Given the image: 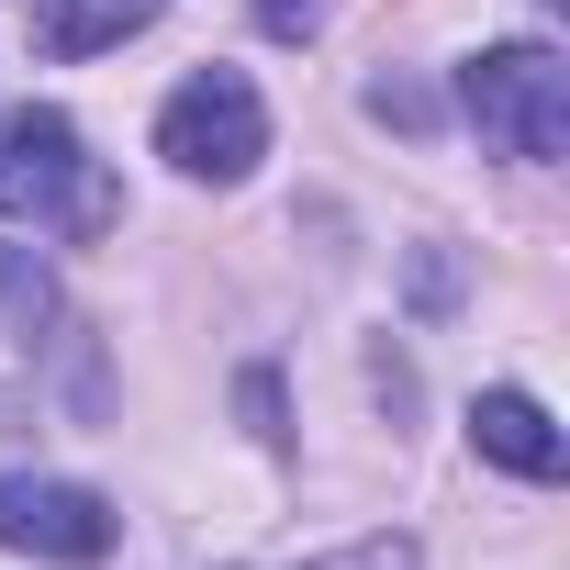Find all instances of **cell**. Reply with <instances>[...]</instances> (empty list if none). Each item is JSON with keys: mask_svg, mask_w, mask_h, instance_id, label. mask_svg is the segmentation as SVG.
Segmentation results:
<instances>
[{"mask_svg": "<svg viewBox=\"0 0 570 570\" xmlns=\"http://www.w3.org/2000/svg\"><path fill=\"white\" fill-rule=\"evenodd\" d=\"M0 213L57 224V235H101V224H112V179H101V157L79 146L68 112H46V101H12V112H0Z\"/></svg>", "mask_w": 570, "mask_h": 570, "instance_id": "6da1fadb", "label": "cell"}, {"mask_svg": "<svg viewBox=\"0 0 570 570\" xmlns=\"http://www.w3.org/2000/svg\"><path fill=\"white\" fill-rule=\"evenodd\" d=\"M459 112H470L503 157L548 168V157H570V57H559V46H481V57L459 68Z\"/></svg>", "mask_w": 570, "mask_h": 570, "instance_id": "7a4b0ae2", "label": "cell"}, {"mask_svg": "<svg viewBox=\"0 0 570 570\" xmlns=\"http://www.w3.org/2000/svg\"><path fill=\"white\" fill-rule=\"evenodd\" d=\"M157 157L179 168V179H246L257 157H268V101H257V79L246 68H202V79H179L168 90V112H157Z\"/></svg>", "mask_w": 570, "mask_h": 570, "instance_id": "3957f363", "label": "cell"}, {"mask_svg": "<svg viewBox=\"0 0 570 570\" xmlns=\"http://www.w3.org/2000/svg\"><path fill=\"white\" fill-rule=\"evenodd\" d=\"M112 537H124V514H112L90 481H46V470H12V481H0V548H12V559L90 570V559H112Z\"/></svg>", "mask_w": 570, "mask_h": 570, "instance_id": "277c9868", "label": "cell"}, {"mask_svg": "<svg viewBox=\"0 0 570 570\" xmlns=\"http://www.w3.org/2000/svg\"><path fill=\"white\" fill-rule=\"evenodd\" d=\"M470 448H481L492 470H514V481H559V470H570V448H559V425H548L537 392H481V403H470Z\"/></svg>", "mask_w": 570, "mask_h": 570, "instance_id": "5b68a950", "label": "cell"}, {"mask_svg": "<svg viewBox=\"0 0 570 570\" xmlns=\"http://www.w3.org/2000/svg\"><path fill=\"white\" fill-rule=\"evenodd\" d=\"M146 23H157V0H35V46L46 57H101V46H124Z\"/></svg>", "mask_w": 570, "mask_h": 570, "instance_id": "8992f818", "label": "cell"}, {"mask_svg": "<svg viewBox=\"0 0 570 570\" xmlns=\"http://www.w3.org/2000/svg\"><path fill=\"white\" fill-rule=\"evenodd\" d=\"M0 314H12L23 336L57 314V279H46V257H35V246H0Z\"/></svg>", "mask_w": 570, "mask_h": 570, "instance_id": "52a82bcc", "label": "cell"}, {"mask_svg": "<svg viewBox=\"0 0 570 570\" xmlns=\"http://www.w3.org/2000/svg\"><path fill=\"white\" fill-rule=\"evenodd\" d=\"M314 570H414V537H358V548H336Z\"/></svg>", "mask_w": 570, "mask_h": 570, "instance_id": "ba28073f", "label": "cell"}, {"mask_svg": "<svg viewBox=\"0 0 570 570\" xmlns=\"http://www.w3.org/2000/svg\"><path fill=\"white\" fill-rule=\"evenodd\" d=\"M268 35H325V0H257Z\"/></svg>", "mask_w": 570, "mask_h": 570, "instance_id": "9c48e42d", "label": "cell"}, {"mask_svg": "<svg viewBox=\"0 0 570 570\" xmlns=\"http://www.w3.org/2000/svg\"><path fill=\"white\" fill-rule=\"evenodd\" d=\"M246 425H257V436H268V448H279V436H292V425H279V381H268V370H257V381H246Z\"/></svg>", "mask_w": 570, "mask_h": 570, "instance_id": "30bf717a", "label": "cell"}, {"mask_svg": "<svg viewBox=\"0 0 570 570\" xmlns=\"http://www.w3.org/2000/svg\"><path fill=\"white\" fill-rule=\"evenodd\" d=\"M370 112H381V124H425V101H414L403 79H381V90H370Z\"/></svg>", "mask_w": 570, "mask_h": 570, "instance_id": "8fae6325", "label": "cell"}]
</instances>
